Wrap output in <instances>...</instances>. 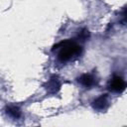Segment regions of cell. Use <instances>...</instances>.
<instances>
[{
    "mask_svg": "<svg viewBox=\"0 0 127 127\" xmlns=\"http://www.w3.org/2000/svg\"><path fill=\"white\" fill-rule=\"evenodd\" d=\"M52 51L57 52L58 61L63 64H65L69 62L75 61L81 56L82 47L76 40L67 39L56 44Z\"/></svg>",
    "mask_w": 127,
    "mask_h": 127,
    "instance_id": "6da1fadb",
    "label": "cell"
},
{
    "mask_svg": "<svg viewBox=\"0 0 127 127\" xmlns=\"http://www.w3.org/2000/svg\"><path fill=\"white\" fill-rule=\"evenodd\" d=\"M107 87L111 92H115V93H121L125 90L126 88V83L125 80L122 76L120 75H113L108 83H107Z\"/></svg>",
    "mask_w": 127,
    "mask_h": 127,
    "instance_id": "7a4b0ae2",
    "label": "cell"
},
{
    "mask_svg": "<svg viewBox=\"0 0 127 127\" xmlns=\"http://www.w3.org/2000/svg\"><path fill=\"white\" fill-rule=\"evenodd\" d=\"M77 82L85 88H92L98 84V79L92 73H82L76 78Z\"/></svg>",
    "mask_w": 127,
    "mask_h": 127,
    "instance_id": "3957f363",
    "label": "cell"
},
{
    "mask_svg": "<svg viewBox=\"0 0 127 127\" xmlns=\"http://www.w3.org/2000/svg\"><path fill=\"white\" fill-rule=\"evenodd\" d=\"M91 106L94 110L96 111H104L108 108L109 106V100H108V94L104 93V94H101L99 95L97 98H95L92 103H91Z\"/></svg>",
    "mask_w": 127,
    "mask_h": 127,
    "instance_id": "277c9868",
    "label": "cell"
},
{
    "mask_svg": "<svg viewBox=\"0 0 127 127\" xmlns=\"http://www.w3.org/2000/svg\"><path fill=\"white\" fill-rule=\"evenodd\" d=\"M61 86H62V82L58 75H52L50 77V79L45 84V88L48 91V93H50V94L57 93L60 90Z\"/></svg>",
    "mask_w": 127,
    "mask_h": 127,
    "instance_id": "5b68a950",
    "label": "cell"
},
{
    "mask_svg": "<svg viewBox=\"0 0 127 127\" xmlns=\"http://www.w3.org/2000/svg\"><path fill=\"white\" fill-rule=\"evenodd\" d=\"M5 111H6V114L9 115L10 117L14 118V119H18L21 117L22 115V112H21V109L16 106V105H7L6 108H5Z\"/></svg>",
    "mask_w": 127,
    "mask_h": 127,
    "instance_id": "8992f818",
    "label": "cell"
},
{
    "mask_svg": "<svg viewBox=\"0 0 127 127\" xmlns=\"http://www.w3.org/2000/svg\"><path fill=\"white\" fill-rule=\"evenodd\" d=\"M88 38H89V32H88V30L82 29L79 32V34L77 35V40L76 41H78V42H85Z\"/></svg>",
    "mask_w": 127,
    "mask_h": 127,
    "instance_id": "52a82bcc",
    "label": "cell"
}]
</instances>
